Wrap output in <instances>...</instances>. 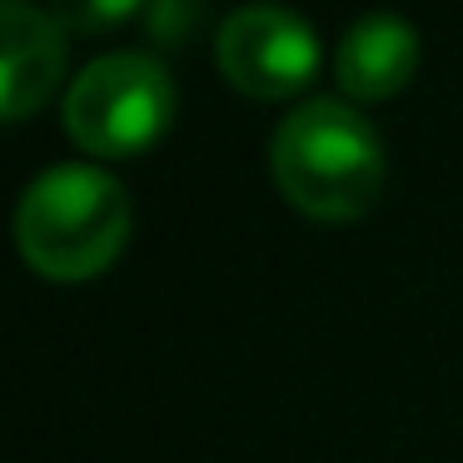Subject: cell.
Returning a JSON list of instances; mask_svg holds the SVG:
<instances>
[{
    "label": "cell",
    "instance_id": "obj_2",
    "mask_svg": "<svg viewBox=\"0 0 463 463\" xmlns=\"http://www.w3.org/2000/svg\"><path fill=\"white\" fill-rule=\"evenodd\" d=\"M130 244V194L95 165L35 175L15 204V250L35 274L80 284L105 274Z\"/></svg>",
    "mask_w": 463,
    "mask_h": 463
},
{
    "label": "cell",
    "instance_id": "obj_1",
    "mask_svg": "<svg viewBox=\"0 0 463 463\" xmlns=\"http://www.w3.org/2000/svg\"><path fill=\"white\" fill-rule=\"evenodd\" d=\"M274 184L299 214L319 224H349L379 204L383 145L354 105L309 100L274 130Z\"/></svg>",
    "mask_w": 463,
    "mask_h": 463
},
{
    "label": "cell",
    "instance_id": "obj_5",
    "mask_svg": "<svg viewBox=\"0 0 463 463\" xmlns=\"http://www.w3.org/2000/svg\"><path fill=\"white\" fill-rule=\"evenodd\" d=\"M65 80V25L31 0H0V125L31 120Z\"/></svg>",
    "mask_w": 463,
    "mask_h": 463
},
{
    "label": "cell",
    "instance_id": "obj_4",
    "mask_svg": "<svg viewBox=\"0 0 463 463\" xmlns=\"http://www.w3.org/2000/svg\"><path fill=\"white\" fill-rule=\"evenodd\" d=\"M224 80L250 100H294L319 75V35L284 5H244L214 35Z\"/></svg>",
    "mask_w": 463,
    "mask_h": 463
},
{
    "label": "cell",
    "instance_id": "obj_6",
    "mask_svg": "<svg viewBox=\"0 0 463 463\" xmlns=\"http://www.w3.org/2000/svg\"><path fill=\"white\" fill-rule=\"evenodd\" d=\"M419 71V31L403 15L373 11L344 31L339 51H334V75L349 100H389Z\"/></svg>",
    "mask_w": 463,
    "mask_h": 463
},
{
    "label": "cell",
    "instance_id": "obj_3",
    "mask_svg": "<svg viewBox=\"0 0 463 463\" xmlns=\"http://www.w3.org/2000/svg\"><path fill=\"white\" fill-rule=\"evenodd\" d=\"M175 80L155 55H100L65 95V130L100 160H130L170 135Z\"/></svg>",
    "mask_w": 463,
    "mask_h": 463
},
{
    "label": "cell",
    "instance_id": "obj_7",
    "mask_svg": "<svg viewBox=\"0 0 463 463\" xmlns=\"http://www.w3.org/2000/svg\"><path fill=\"white\" fill-rule=\"evenodd\" d=\"M140 11H145V0H51V15L65 25V35L120 31V25Z\"/></svg>",
    "mask_w": 463,
    "mask_h": 463
}]
</instances>
